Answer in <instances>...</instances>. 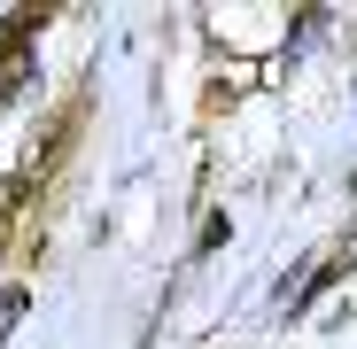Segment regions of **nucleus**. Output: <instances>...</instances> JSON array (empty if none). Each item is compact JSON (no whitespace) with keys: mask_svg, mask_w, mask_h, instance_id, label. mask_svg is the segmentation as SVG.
Masks as SVG:
<instances>
[{"mask_svg":"<svg viewBox=\"0 0 357 349\" xmlns=\"http://www.w3.org/2000/svg\"><path fill=\"white\" fill-rule=\"evenodd\" d=\"M39 194L24 187V179H0V241H16V210H31Z\"/></svg>","mask_w":357,"mask_h":349,"instance_id":"obj_1","label":"nucleus"}]
</instances>
